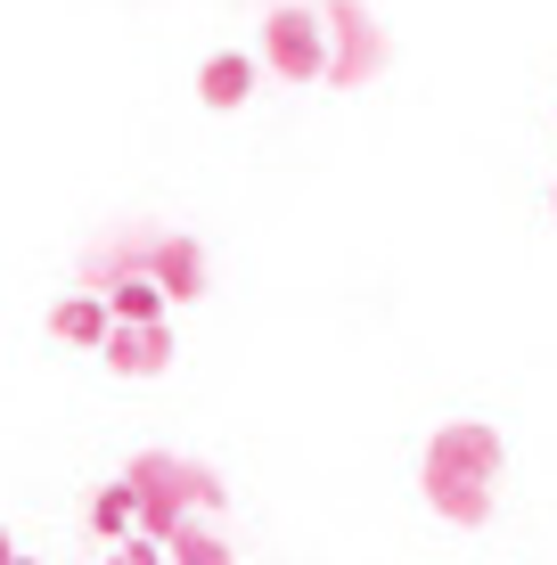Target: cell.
I'll use <instances>...</instances> for the list:
<instances>
[{"instance_id":"9","label":"cell","mask_w":557,"mask_h":565,"mask_svg":"<svg viewBox=\"0 0 557 565\" xmlns=\"http://www.w3.org/2000/svg\"><path fill=\"white\" fill-rule=\"evenodd\" d=\"M255 74H263V66H255L246 50H214V57L197 66V99L214 107V115H229V107L255 99Z\"/></svg>"},{"instance_id":"13","label":"cell","mask_w":557,"mask_h":565,"mask_svg":"<svg viewBox=\"0 0 557 565\" xmlns=\"http://www.w3.org/2000/svg\"><path fill=\"white\" fill-rule=\"evenodd\" d=\"M107 565H164V541H140V533H131V541H115V550H107Z\"/></svg>"},{"instance_id":"16","label":"cell","mask_w":557,"mask_h":565,"mask_svg":"<svg viewBox=\"0 0 557 565\" xmlns=\"http://www.w3.org/2000/svg\"><path fill=\"white\" fill-rule=\"evenodd\" d=\"M549 213H557V198H549Z\"/></svg>"},{"instance_id":"15","label":"cell","mask_w":557,"mask_h":565,"mask_svg":"<svg viewBox=\"0 0 557 565\" xmlns=\"http://www.w3.org/2000/svg\"><path fill=\"white\" fill-rule=\"evenodd\" d=\"M17 565H33V557H17Z\"/></svg>"},{"instance_id":"1","label":"cell","mask_w":557,"mask_h":565,"mask_svg":"<svg viewBox=\"0 0 557 565\" xmlns=\"http://www.w3.org/2000/svg\"><path fill=\"white\" fill-rule=\"evenodd\" d=\"M131 500H140V541H172L189 524V509H222L229 483L214 476L205 459H181V451H140L124 467Z\"/></svg>"},{"instance_id":"14","label":"cell","mask_w":557,"mask_h":565,"mask_svg":"<svg viewBox=\"0 0 557 565\" xmlns=\"http://www.w3.org/2000/svg\"><path fill=\"white\" fill-rule=\"evenodd\" d=\"M0 565H17V541H9V524H0Z\"/></svg>"},{"instance_id":"7","label":"cell","mask_w":557,"mask_h":565,"mask_svg":"<svg viewBox=\"0 0 557 565\" xmlns=\"http://www.w3.org/2000/svg\"><path fill=\"white\" fill-rule=\"evenodd\" d=\"M99 361L115 369V377H164V369H172V328H164V320L115 328V337L99 344Z\"/></svg>"},{"instance_id":"11","label":"cell","mask_w":557,"mask_h":565,"mask_svg":"<svg viewBox=\"0 0 557 565\" xmlns=\"http://www.w3.org/2000/svg\"><path fill=\"white\" fill-rule=\"evenodd\" d=\"M90 533H99L107 550H115V541H131V533H140V500H131V483H124V476L90 492Z\"/></svg>"},{"instance_id":"12","label":"cell","mask_w":557,"mask_h":565,"mask_svg":"<svg viewBox=\"0 0 557 565\" xmlns=\"http://www.w3.org/2000/svg\"><path fill=\"white\" fill-rule=\"evenodd\" d=\"M164 565H229V541L214 533V524H197V516H189L181 533L164 541Z\"/></svg>"},{"instance_id":"2","label":"cell","mask_w":557,"mask_h":565,"mask_svg":"<svg viewBox=\"0 0 557 565\" xmlns=\"http://www.w3.org/2000/svg\"><path fill=\"white\" fill-rule=\"evenodd\" d=\"M263 66H271L279 83H329V25H320V9L279 0V9L263 17Z\"/></svg>"},{"instance_id":"6","label":"cell","mask_w":557,"mask_h":565,"mask_svg":"<svg viewBox=\"0 0 557 565\" xmlns=\"http://www.w3.org/2000/svg\"><path fill=\"white\" fill-rule=\"evenodd\" d=\"M418 483H427V509L435 516H443V524H468V533H475V524H484L492 516V483H475V476H459V467H418Z\"/></svg>"},{"instance_id":"3","label":"cell","mask_w":557,"mask_h":565,"mask_svg":"<svg viewBox=\"0 0 557 565\" xmlns=\"http://www.w3.org/2000/svg\"><path fill=\"white\" fill-rule=\"evenodd\" d=\"M320 25H329V83L336 90H361L386 66V25L361 0H320Z\"/></svg>"},{"instance_id":"10","label":"cell","mask_w":557,"mask_h":565,"mask_svg":"<svg viewBox=\"0 0 557 565\" xmlns=\"http://www.w3.org/2000/svg\"><path fill=\"white\" fill-rule=\"evenodd\" d=\"M99 296H107V311H115V328H148V320H164V287L148 279V270H124V279H107Z\"/></svg>"},{"instance_id":"5","label":"cell","mask_w":557,"mask_h":565,"mask_svg":"<svg viewBox=\"0 0 557 565\" xmlns=\"http://www.w3.org/2000/svg\"><path fill=\"white\" fill-rule=\"evenodd\" d=\"M148 279L164 287V303H197L205 296V246L181 238V230H157L148 238Z\"/></svg>"},{"instance_id":"4","label":"cell","mask_w":557,"mask_h":565,"mask_svg":"<svg viewBox=\"0 0 557 565\" xmlns=\"http://www.w3.org/2000/svg\"><path fill=\"white\" fill-rule=\"evenodd\" d=\"M427 459L435 467H459V476H475V483H501V435H492L484 418H451V426H435V443H427Z\"/></svg>"},{"instance_id":"8","label":"cell","mask_w":557,"mask_h":565,"mask_svg":"<svg viewBox=\"0 0 557 565\" xmlns=\"http://www.w3.org/2000/svg\"><path fill=\"white\" fill-rule=\"evenodd\" d=\"M50 337H57V344H74V353H99V344L115 337L107 296H83V287H74V296H57V303H50Z\"/></svg>"}]
</instances>
